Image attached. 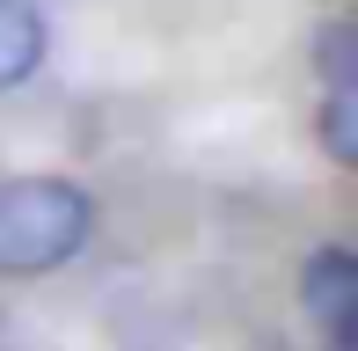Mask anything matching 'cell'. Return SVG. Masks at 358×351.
<instances>
[{
	"mask_svg": "<svg viewBox=\"0 0 358 351\" xmlns=\"http://www.w3.org/2000/svg\"><path fill=\"white\" fill-rule=\"evenodd\" d=\"M95 242V198L73 176H0V278H52Z\"/></svg>",
	"mask_w": 358,
	"mask_h": 351,
	"instance_id": "6da1fadb",
	"label": "cell"
},
{
	"mask_svg": "<svg viewBox=\"0 0 358 351\" xmlns=\"http://www.w3.org/2000/svg\"><path fill=\"white\" fill-rule=\"evenodd\" d=\"M322 154H329L336 169H358V88H322Z\"/></svg>",
	"mask_w": 358,
	"mask_h": 351,
	"instance_id": "277c9868",
	"label": "cell"
},
{
	"mask_svg": "<svg viewBox=\"0 0 358 351\" xmlns=\"http://www.w3.org/2000/svg\"><path fill=\"white\" fill-rule=\"evenodd\" d=\"M300 315L322 337V351H358V257L344 242L307 249V264H300Z\"/></svg>",
	"mask_w": 358,
	"mask_h": 351,
	"instance_id": "7a4b0ae2",
	"label": "cell"
},
{
	"mask_svg": "<svg viewBox=\"0 0 358 351\" xmlns=\"http://www.w3.org/2000/svg\"><path fill=\"white\" fill-rule=\"evenodd\" d=\"M315 73H322V88H358V29L351 22H322Z\"/></svg>",
	"mask_w": 358,
	"mask_h": 351,
	"instance_id": "5b68a950",
	"label": "cell"
},
{
	"mask_svg": "<svg viewBox=\"0 0 358 351\" xmlns=\"http://www.w3.org/2000/svg\"><path fill=\"white\" fill-rule=\"evenodd\" d=\"M52 59V29H44L37 0H0V95L29 88Z\"/></svg>",
	"mask_w": 358,
	"mask_h": 351,
	"instance_id": "3957f363",
	"label": "cell"
}]
</instances>
